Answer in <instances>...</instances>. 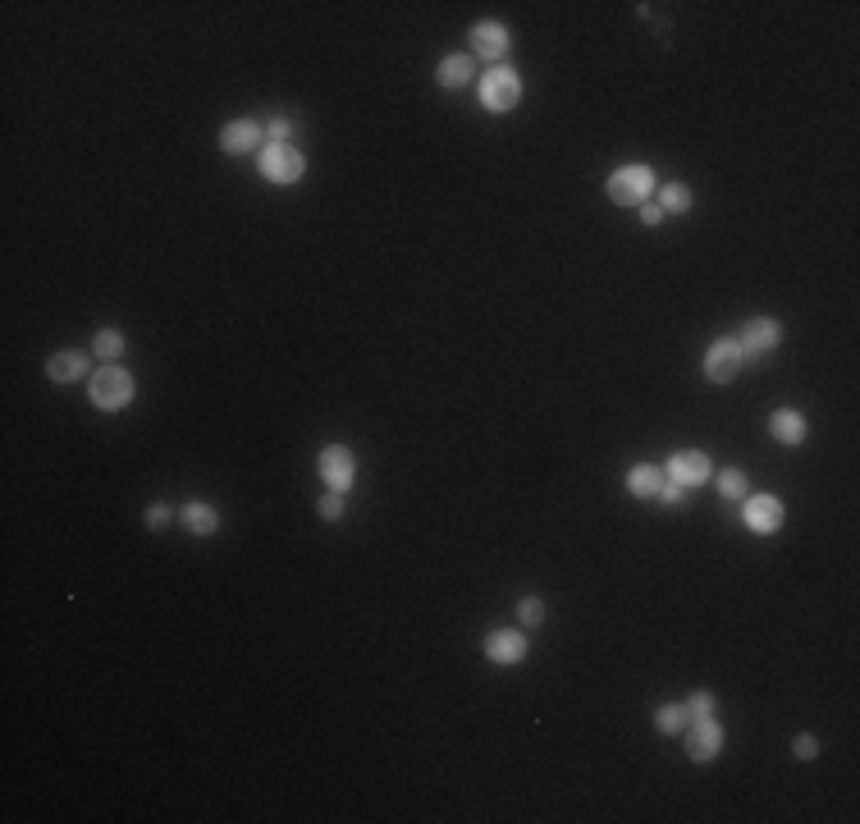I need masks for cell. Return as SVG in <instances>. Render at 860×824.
Here are the masks:
<instances>
[{"instance_id": "3", "label": "cell", "mask_w": 860, "mask_h": 824, "mask_svg": "<svg viewBox=\"0 0 860 824\" xmlns=\"http://www.w3.org/2000/svg\"><path fill=\"white\" fill-rule=\"evenodd\" d=\"M476 97H481L485 110L508 115V110L522 101V74H517L513 65H490V69H485V78L476 83Z\"/></svg>"}, {"instance_id": "8", "label": "cell", "mask_w": 860, "mask_h": 824, "mask_svg": "<svg viewBox=\"0 0 860 824\" xmlns=\"http://www.w3.org/2000/svg\"><path fill=\"white\" fill-rule=\"evenodd\" d=\"M531 655V637L517 628H495L485 632V660L499 664V669H513V664H522Z\"/></svg>"}, {"instance_id": "17", "label": "cell", "mask_w": 860, "mask_h": 824, "mask_svg": "<svg viewBox=\"0 0 860 824\" xmlns=\"http://www.w3.org/2000/svg\"><path fill=\"white\" fill-rule=\"evenodd\" d=\"M476 78V60H472V51H458V55H444L440 60V69H435V83L440 87H467Z\"/></svg>"}, {"instance_id": "28", "label": "cell", "mask_w": 860, "mask_h": 824, "mask_svg": "<svg viewBox=\"0 0 860 824\" xmlns=\"http://www.w3.org/2000/svg\"><path fill=\"white\" fill-rule=\"evenodd\" d=\"M792 756H796V760H815V756H819V738H810V733H796Z\"/></svg>"}, {"instance_id": "19", "label": "cell", "mask_w": 860, "mask_h": 824, "mask_svg": "<svg viewBox=\"0 0 860 824\" xmlns=\"http://www.w3.org/2000/svg\"><path fill=\"white\" fill-rule=\"evenodd\" d=\"M655 202L664 206V216H682V211H691V202H696V193H691L687 184H659Z\"/></svg>"}, {"instance_id": "4", "label": "cell", "mask_w": 860, "mask_h": 824, "mask_svg": "<svg viewBox=\"0 0 860 824\" xmlns=\"http://www.w3.org/2000/svg\"><path fill=\"white\" fill-rule=\"evenodd\" d=\"M257 170L270 184H298L302 174H307V156L293 142H266L257 152Z\"/></svg>"}, {"instance_id": "26", "label": "cell", "mask_w": 860, "mask_h": 824, "mask_svg": "<svg viewBox=\"0 0 860 824\" xmlns=\"http://www.w3.org/2000/svg\"><path fill=\"white\" fill-rule=\"evenodd\" d=\"M174 518H179V513H174V509H170V504H151V509H147V513H142V522H147L151 532H161V527H170V522H174Z\"/></svg>"}, {"instance_id": "21", "label": "cell", "mask_w": 860, "mask_h": 824, "mask_svg": "<svg viewBox=\"0 0 860 824\" xmlns=\"http://www.w3.org/2000/svg\"><path fill=\"white\" fill-rule=\"evenodd\" d=\"M92 348H97V358H101V362H119L129 344H124V335H119L115 326H101L97 335H92Z\"/></svg>"}, {"instance_id": "15", "label": "cell", "mask_w": 860, "mask_h": 824, "mask_svg": "<svg viewBox=\"0 0 860 824\" xmlns=\"http://www.w3.org/2000/svg\"><path fill=\"white\" fill-rule=\"evenodd\" d=\"M769 435H774L778 445H787V449L806 445V435H810L806 412H796V408H774V412H769Z\"/></svg>"}, {"instance_id": "5", "label": "cell", "mask_w": 860, "mask_h": 824, "mask_svg": "<svg viewBox=\"0 0 860 824\" xmlns=\"http://www.w3.org/2000/svg\"><path fill=\"white\" fill-rule=\"evenodd\" d=\"M742 367H746V358H742L737 335H723L705 348V380H710V385H732V380L742 376Z\"/></svg>"}, {"instance_id": "24", "label": "cell", "mask_w": 860, "mask_h": 824, "mask_svg": "<svg viewBox=\"0 0 860 824\" xmlns=\"http://www.w3.org/2000/svg\"><path fill=\"white\" fill-rule=\"evenodd\" d=\"M682 705H687V715H691V719H710V715H714V705H719V696H714L710 687H700V692H691Z\"/></svg>"}, {"instance_id": "11", "label": "cell", "mask_w": 860, "mask_h": 824, "mask_svg": "<svg viewBox=\"0 0 860 824\" xmlns=\"http://www.w3.org/2000/svg\"><path fill=\"white\" fill-rule=\"evenodd\" d=\"M682 738H687V760H696V765H705V760H714L723 751V724L719 719H691L687 728H682Z\"/></svg>"}, {"instance_id": "25", "label": "cell", "mask_w": 860, "mask_h": 824, "mask_svg": "<svg viewBox=\"0 0 860 824\" xmlns=\"http://www.w3.org/2000/svg\"><path fill=\"white\" fill-rule=\"evenodd\" d=\"M344 509H348V504H344V495H339V490H330V495L316 499V513H321L325 522H339V518H344Z\"/></svg>"}, {"instance_id": "30", "label": "cell", "mask_w": 860, "mask_h": 824, "mask_svg": "<svg viewBox=\"0 0 860 824\" xmlns=\"http://www.w3.org/2000/svg\"><path fill=\"white\" fill-rule=\"evenodd\" d=\"M641 220H645V229L664 225V206H659V202H641Z\"/></svg>"}, {"instance_id": "6", "label": "cell", "mask_w": 860, "mask_h": 824, "mask_svg": "<svg viewBox=\"0 0 860 824\" xmlns=\"http://www.w3.org/2000/svg\"><path fill=\"white\" fill-rule=\"evenodd\" d=\"M316 472H321V481L330 490H339V495H348L357 481V458L348 445H325L321 458H316Z\"/></svg>"}, {"instance_id": "23", "label": "cell", "mask_w": 860, "mask_h": 824, "mask_svg": "<svg viewBox=\"0 0 860 824\" xmlns=\"http://www.w3.org/2000/svg\"><path fill=\"white\" fill-rule=\"evenodd\" d=\"M746 486H751V481H746L742 467H723L719 472V495L723 499H746Z\"/></svg>"}, {"instance_id": "14", "label": "cell", "mask_w": 860, "mask_h": 824, "mask_svg": "<svg viewBox=\"0 0 860 824\" xmlns=\"http://www.w3.org/2000/svg\"><path fill=\"white\" fill-rule=\"evenodd\" d=\"M92 376V362H87L83 348H60V353H51V362H46V380L51 385H74V380Z\"/></svg>"}, {"instance_id": "1", "label": "cell", "mask_w": 860, "mask_h": 824, "mask_svg": "<svg viewBox=\"0 0 860 824\" xmlns=\"http://www.w3.org/2000/svg\"><path fill=\"white\" fill-rule=\"evenodd\" d=\"M133 394H138V385H133V376L119 367V362H101V367L87 376V399H92V408H101V412L129 408Z\"/></svg>"}, {"instance_id": "2", "label": "cell", "mask_w": 860, "mask_h": 824, "mask_svg": "<svg viewBox=\"0 0 860 824\" xmlns=\"http://www.w3.org/2000/svg\"><path fill=\"white\" fill-rule=\"evenodd\" d=\"M604 193L609 202L618 206H641V202H655L659 193V174L650 165H618V170L604 179Z\"/></svg>"}, {"instance_id": "22", "label": "cell", "mask_w": 860, "mask_h": 824, "mask_svg": "<svg viewBox=\"0 0 860 824\" xmlns=\"http://www.w3.org/2000/svg\"><path fill=\"white\" fill-rule=\"evenodd\" d=\"M545 618H549V609H545V600H540V596H522V600H517V623H522V628H540Z\"/></svg>"}, {"instance_id": "12", "label": "cell", "mask_w": 860, "mask_h": 824, "mask_svg": "<svg viewBox=\"0 0 860 824\" xmlns=\"http://www.w3.org/2000/svg\"><path fill=\"white\" fill-rule=\"evenodd\" d=\"M737 344H742V358H764V353H774V348L783 344V321H774V316H751L742 326V335H737Z\"/></svg>"}, {"instance_id": "20", "label": "cell", "mask_w": 860, "mask_h": 824, "mask_svg": "<svg viewBox=\"0 0 860 824\" xmlns=\"http://www.w3.org/2000/svg\"><path fill=\"white\" fill-rule=\"evenodd\" d=\"M687 724H691V715H687V705H682V701H664L655 710V728H659V733H668V738H673V733H682Z\"/></svg>"}, {"instance_id": "27", "label": "cell", "mask_w": 860, "mask_h": 824, "mask_svg": "<svg viewBox=\"0 0 860 824\" xmlns=\"http://www.w3.org/2000/svg\"><path fill=\"white\" fill-rule=\"evenodd\" d=\"M261 129H266V142H289V138H293V120H284V115L266 120Z\"/></svg>"}, {"instance_id": "29", "label": "cell", "mask_w": 860, "mask_h": 824, "mask_svg": "<svg viewBox=\"0 0 860 824\" xmlns=\"http://www.w3.org/2000/svg\"><path fill=\"white\" fill-rule=\"evenodd\" d=\"M687 495H691L687 486H678V481H664L655 499H659V504H668V509H673V504H682V499H687Z\"/></svg>"}, {"instance_id": "9", "label": "cell", "mask_w": 860, "mask_h": 824, "mask_svg": "<svg viewBox=\"0 0 860 824\" xmlns=\"http://www.w3.org/2000/svg\"><path fill=\"white\" fill-rule=\"evenodd\" d=\"M664 477L691 490V486H705V481L714 477V463H710V454H705V449H678V454H668Z\"/></svg>"}, {"instance_id": "16", "label": "cell", "mask_w": 860, "mask_h": 824, "mask_svg": "<svg viewBox=\"0 0 860 824\" xmlns=\"http://www.w3.org/2000/svg\"><path fill=\"white\" fill-rule=\"evenodd\" d=\"M179 522H183V532H193V536H215L220 532V509L202 504V499H188L179 509Z\"/></svg>"}, {"instance_id": "7", "label": "cell", "mask_w": 860, "mask_h": 824, "mask_svg": "<svg viewBox=\"0 0 860 824\" xmlns=\"http://www.w3.org/2000/svg\"><path fill=\"white\" fill-rule=\"evenodd\" d=\"M467 46H472V55H481V60H490V65H504L508 46H513V28L499 19H481L472 23V37H467Z\"/></svg>"}, {"instance_id": "13", "label": "cell", "mask_w": 860, "mask_h": 824, "mask_svg": "<svg viewBox=\"0 0 860 824\" xmlns=\"http://www.w3.org/2000/svg\"><path fill=\"white\" fill-rule=\"evenodd\" d=\"M215 142H220V152L225 156H257L261 147H266V129H261L257 120H229Z\"/></svg>"}, {"instance_id": "10", "label": "cell", "mask_w": 860, "mask_h": 824, "mask_svg": "<svg viewBox=\"0 0 860 824\" xmlns=\"http://www.w3.org/2000/svg\"><path fill=\"white\" fill-rule=\"evenodd\" d=\"M742 522H746V532H755V536H774L778 527L787 522L783 499H778V495H746Z\"/></svg>"}, {"instance_id": "18", "label": "cell", "mask_w": 860, "mask_h": 824, "mask_svg": "<svg viewBox=\"0 0 860 824\" xmlns=\"http://www.w3.org/2000/svg\"><path fill=\"white\" fill-rule=\"evenodd\" d=\"M664 481L668 477H664V467H659V463H636L632 472H627L623 486H627V495H632V499H655Z\"/></svg>"}]
</instances>
